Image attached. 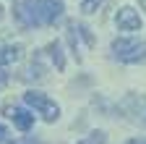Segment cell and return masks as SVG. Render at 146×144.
I'll use <instances>...</instances> for the list:
<instances>
[{
    "label": "cell",
    "instance_id": "7",
    "mask_svg": "<svg viewBox=\"0 0 146 144\" xmlns=\"http://www.w3.org/2000/svg\"><path fill=\"white\" fill-rule=\"evenodd\" d=\"M21 45H8V47H0V66H11L21 58Z\"/></svg>",
    "mask_w": 146,
    "mask_h": 144
},
{
    "label": "cell",
    "instance_id": "15",
    "mask_svg": "<svg viewBox=\"0 0 146 144\" xmlns=\"http://www.w3.org/2000/svg\"><path fill=\"white\" fill-rule=\"evenodd\" d=\"M125 144H146V141H143V139H128Z\"/></svg>",
    "mask_w": 146,
    "mask_h": 144
},
{
    "label": "cell",
    "instance_id": "12",
    "mask_svg": "<svg viewBox=\"0 0 146 144\" xmlns=\"http://www.w3.org/2000/svg\"><path fill=\"white\" fill-rule=\"evenodd\" d=\"M8 144H39V141H34V139H16V141H8Z\"/></svg>",
    "mask_w": 146,
    "mask_h": 144
},
{
    "label": "cell",
    "instance_id": "3",
    "mask_svg": "<svg viewBox=\"0 0 146 144\" xmlns=\"http://www.w3.org/2000/svg\"><path fill=\"white\" fill-rule=\"evenodd\" d=\"M24 102L29 105V107H34L36 113H39L47 123H55L60 118V107L55 105V100H50L47 94H42V92H34V89H29V92L24 94Z\"/></svg>",
    "mask_w": 146,
    "mask_h": 144
},
{
    "label": "cell",
    "instance_id": "11",
    "mask_svg": "<svg viewBox=\"0 0 146 144\" xmlns=\"http://www.w3.org/2000/svg\"><path fill=\"white\" fill-rule=\"evenodd\" d=\"M97 5H99V0H84V3H81V11L84 13H94Z\"/></svg>",
    "mask_w": 146,
    "mask_h": 144
},
{
    "label": "cell",
    "instance_id": "10",
    "mask_svg": "<svg viewBox=\"0 0 146 144\" xmlns=\"http://www.w3.org/2000/svg\"><path fill=\"white\" fill-rule=\"evenodd\" d=\"M76 31H78V34H81V37L86 40V45H89V47H91V45H94V37H91V31H89V29H86L84 24H76Z\"/></svg>",
    "mask_w": 146,
    "mask_h": 144
},
{
    "label": "cell",
    "instance_id": "9",
    "mask_svg": "<svg viewBox=\"0 0 146 144\" xmlns=\"http://www.w3.org/2000/svg\"><path fill=\"white\" fill-rule=\"evenodd\" d=\"M78 144H107V134L104 131H91L86 139H81Z\"/></svg>",
    "mask_w": 146,
    "mask_h": 144
},
{
    "label": "cell",
    "instance_id": "6",
    "mask_svg": "<svg viewBox=\"0 0 146 144\" xmlns=\"http://www.w3.org/2000/svg\"><path fill=\"white\" fill-rule=\"evenodd\" d=\"M5 115L13 121V126L18 131H29L34 126V115L29 110H24V107H5Z\"/></svg>",
    "mask_w": 146,
    "mask_h": 144
},
{
    "label": "cell",
    "instance_id": "4",
    "mask_svg": "<svg viewBox=\"0 0 146 144\" xmlns=\"http://www.w3.org/2000/svg\"><path fill=\"white\" fill-rule=\"evenodd\" d=\"M120 110H125V115H131L133 121H138L141 126H146V97H141V94H128L120 102Z\"/></svg>",
    "mask_w": 146,
    "mask_h": 144
},
{
    "label": "cell",
    "instance_id": "5",
    "mask_svg": "<svg viewBox=\"0 0 146 144\" xmlns=\"http://www.w3.org/2000/svg\"><path fill=\"white\" fill-rule=\"evenodd\" d=\"M115 21H117V29H123V31H138V29H141V16H138V11H133L131 5L120 8Z\"/></svg>",
    "mask_w": 146,
    "mask_h": 144
},
{
    "label": "cell",
    "instance_id": "17",
    "mask_svg": "<svg viewBox=\"0 0 146 144\" xmlns=\"http://www.w3.org/2000/svg\"><path fill=\"white\" fill-rule=\"evenodd\" d=\"M138 3H141V8H143V11H146V0H138Z\"/></svg>",
    "mask_w": 146,
    "mask_h": 144
},
{
    "label": "cell",
    "instance_id": "8",
    "mask_svg": "<svg viewBox=\"0 0 146 144\" xmlns=\"http://www.w3.org/2000/svg\"><path fill=\"white\" fill-rule=\"evenodd\" d=\"M47 52H50V58H52L55 68H58V71H63V68H65V58H63L60 42H58V40H55V42H50V45H47Z\"/></svg>",
    "mask_w": 146,
    "mask_h": 144
},
{
    "label": "cell",
    "instance_id": "16",
    "mask_svg": "<svg viewBox=\"0 0 146 144\" xmlns=\"http://www.w3.org/2000/svg\"><path fill=\"white\" fill-rule=\"evenodd\" d=\"M3 16H5V11H3V5H0V21H3Z\"/></svg>",
    "mask_w": 146,
    "mask_h": 144
},
{
    "label": "cell",
    "instance_id": "2",
    "mask_svg": "<svg viewBox=\"0 0 146 144\" xmlns=\"http://www.w3.org/2000/svg\"><path fill=\"white\" fill-rule=\"evenodd\" d=\"M112 52L115 58L123 63H143L146 60V45L138 40H115L112 42Z\"/></svg>",
    "mask_w": 146,
    "mask_h": 144
},
{
    "label": "cell",
    "instance_id": "14",
    "mask_svg": "<svg viewBox=\"0 0 146 144\" xmlns=\"http://www.w3.org/2000/svg\"><path fill=\"white\" fill-rule=\"evenodd\" d=\"M5 84H8V76H5V71L0 68V86H5Z\"/></svg>",
    "mask_w": 146,
    "mask_h": 144
},
{
    "label": "cell",
    "instance_id": "13",
    "mask_svg": "<svg viewBox=\"0 0 146 144\" xmlns=\"http://www.w3.org/2000/svg\"><path fill=\"white\" fill-rule=\"evenodd\" d=\"M0 141L8 144V129H5V126H0Z\"/></svg>",
    "mask_w": 146,
    "mask_h": 144
},
{
    "label": "cell",
    "instance_id": "1",
    "mask_svg": "<svg viewBox=\"0 0 146 144\" xmlns=\"http://www.w3.org/2000/svg\"><path fill=\"white\" fill-rule=\"evenodd\" d=\"M63 0H21L16 5V21L21 29L50 26L63 19Z\"/></svg>",
    "mask_w": 146,
    "mask_h": 144
}]
</instances>
